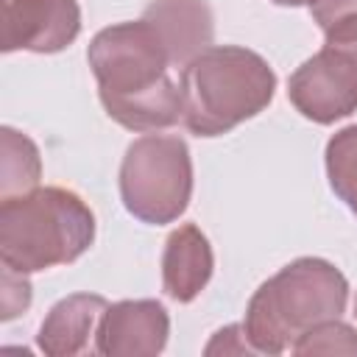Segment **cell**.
Wrapping results in <instances>:
<instances>
[{"mask_svg": "<svg viewBox=\"0 0 357 357\" xmlns=\"http://www.w3.org/2000/svg\"><path fill=\"white\" fill-rule=\"evenodd\" d=\"M0 142H3L0 201L36 190L39 176H42V159H39L36 142L28 134H22V131H17L11 126H3Z\"/></svg>", "mask_w": 357, "mask_h": 357, "instance_id": "cell-12", "label": "cell"}, {"mask_svg": "<svg viewBox=\"0 0 357 357\" xmlns=\"http://www.w3.org/2000/svg\"><path fill=\"white\" fill-rule=\"evenodd\" d=\"M167 335L170 318L156 298H126L106 304L95 329V351L106 357H151L165 349Z\"/></svg>", "mask_w": 357, "mask_h": 357, "instance_id": "cell-7", "label": "cell"}, {"mask_svg": "<svg viewBox=\"0 0 357 357\" xmlns=\"http://www.w3.org/2000/svg\"><path fill=\"white\" fill-rule=\"evenodd\" d=\"M220 351L223 354H248V351H254V346L245 337L243 324H231V326L215 332V337L206 346V354H220Z\"/></svg>", "mask_w": 357, "mask_h": 357, "instance_id": "cell-16", "label": "cell"}, {"mask_svg": "<svg viewBox=\"0 0 357 357\" xmlns=\"http://www.w3.org/2000/svg\"><path fill=\"white\" fill-rule=\"evenodd\" d=\"M346 301V276L321 257H301L257 287L243 329L257 354H282L312 326L340 318Z\"/></svg>", "mask_w": 357, "mask_h": 357, "instance_id": "cell-2", "label": "cell"}, {"mask_svg": "<svg viewBox=\"0 0 357 357\" xmlns=\"http://www.w3.org/2000/svg\"><path fill=\"white\" fill-rule=\"evenodd\" d=\"M296 354H357V329L340 318L324 321L293 343Z\"/></svg>", "mask_w": 357, "mask_h": 357, "instance_id": "cell-14", "label": "cell"}, {"mask_svg": "<svg viewBox=\"0 0 357 357\" xmlns=\"http://www.w3.org/2000/svg\"><path fill=\"white\" fill-rule=\"evenodd\" d=\"M95 240V215L64 187H36L0 201V259L17 273L75 262Z\"/></svg>", "mask_w": 357, "mask_h": 357, "instance_id": "cell-4", "label": "cell"}, {"mask_svg": "<svg viewBox=\"0 0 357 357\" xmlns=\"http://www.w3.org/2000/svg\"><path fill=\"white\" fill-rule=\"evenodd\" d=\"M178 84L181 123L195 137H220L273 100L276 73L248 47L212 45L181 67Z\"/></svg>", "mask_w": 357, "mask_h": 357, "instance_id": "cell-3", "label": "cell"}, {"mask_svg": "<svg viewBox=\"0 0 357 357\" xmlns=\"http://www.w3.org/2000/svg\"><path fill=\"white\" fill-rule=\"evenodd\" d=\"M212 268V245L195 223H184L167 234L162 251V284L173 301H192L209 284Z\"/></svg>", "mask_w": 357, "mask_h": 357, "instance_id": "cell-10", "label": "cell"}, {"mask_svg": "<svg viewBox=\"0 0 357 357\" xmlns=\"http://www.w3.org/2000/svg\"><path fill=\"white\" fill-rule=\"evenodd\" d=\"M354 312H357V298H354Z\"/></svg>", "mask_w": 357, "mask_h": 357, "instance_id": "cell-20", "label": "cell"}, {"mask_svg": "<svg viewBox=\"0 0 357 357\" xmlns=\"http://www.w3.org/2000/svg\"><path fill=\"white\" fill-rule=\"evenodd\" d=\"M3 321H11L14 315L25 312L31 304V284L25 273H17L3 265Z\"/></svg>", "mask_w": 357, "mask_h": 357, "instance_id": "cell-15", "label": "cell"}, {"mask_svg": "<svg viewBox=\"0 0 357 357\" xmlns=\"http://www.w3.org/2000/svg\"><path fill=\"white\" fill-rule=\"evenodd\" d=\"M142 20L159 33L173 67H184L212 47L215 17L206 0H151Z\"/></svg>", "mask_w": 357, "mask_h": 357, "instance_id": "cell-9", "label": "cell"}, {"mask_svg": "<svg viewBox=\"0 0 357 357\" xmlns=\"http://www.w3.org/2000/svg\"><path fill=\"white\" fill-rule=\"evenodd\" d=\"M192 195V159L181 137L145 134L126 148L120 198L128 215L162 226L184 215Z\"/></svg>", "mask_w": 357, "mask_h": 357, "instance_id": "cell-5", "label": "cell"}, {"mask_svg": "<svg viewBox=\"0 0 357 357\" xmlns=\"http://www.w3.org/2000/svg\"><path fill=\"white\" fill-rule=\"evenodd\" d=\"M324 162L332 192L357 215V126H346L329 137Z\"/></svg>", "mask_w": 357, "mask_h": 357, "instance_id": "cell-13", "label": "cell"}, {"mask_svg": "<svg viewBox=\"0 0 357 357\" xmlns=\"http://www.w3.org/2000/svg\"><path fill=\"white\" fill-rule=\"evenodd\" d=\"M287 98L307 120L329 126L357 112V59L326 45L310 56L287 81Z\"/></svg>", "mask_w": 357, "mask_h": 357, "instance_id": "cell-6", "label": "cell"}, {"mask_svg": "<svg viewBox=\"0 0 357 357\" xmlns=\"http://www.w3.org/2000/svg\"><path fill=\"white\" fill-rule=\"evenodd\" d=\"M81 33L78 0H8L3 50L59 53Z\"/></svg>", "mask_w": 357, "mask_h": 357, "instance_id": "cell-8", "label": "cell"}, {"mask_svg": "<svg viewBox=\"0 0 357 357\" xmlns=\"http://www.w3.org/2000/svg\"><path fill=\"white\" fill-rule=\"evenodd\" d=\"M310 14L321 25V31H326L335 22L357 14V0H310Z\"/></svg>", "mask_w": 357, "mask_h": 357, "instance_id": "cell-17", "label": "cell"}, {"mask_svg": "<svg viewBox=\"0 0 357 357\" xmlns=\"http://www.w3.org/2000/svg\"><path fill=\"white\" fill-rule=\"evenodd\" d=\"M271 3H276V6H290V8H296V6H310V0H271Z\"/></svg>", "mask_w": 357, "mask_h": 357, "instance_id": "cell-19", "label": "cell"}, {"mask_svg": "<svg viewBox=\"0 0 357 357\" xmlns=\"http://www.w3.org/2000/svg\"><path fill=\"white\" fill-rule=\"evenodd\" d=\"M106 114L128 131H162L181 120V84L170 78V56L151 22H117L86 47Z\"/></svg>", "mask_w": 357, "mask_h": 357, "instance_id": "cell-1", "label": "cell"}, {"mask_svg": "<svg viewBox=\"0 0 357 357\" xmlns=\"http://www.w3.org/2000/svg\"><path fill=\"white\" fill-rule=\"evenodd\" d=\"M324 42L326 45H335V47H343L346 53H351L357 59V14L335 22L332 28L324 31Z\"/></svg>", "mask_w": 357, "mask_h": 357, "instance_id": "cell-18", "label": "cell"}, {"mask_svg": "<svg viewBox=\"0 0 357 357\" xmlns=\"http://www.w3.org/2000/svg\"><path fill=\"white\" fill-rule=\"evenodd\" d=\"M103 310L106 298L98 293H73L56 301L39 326L36 346L50 357L81 354L89 343V335L98 329Z\"/></svg>", "mask_w": 357, "mask_h": 357, "instance_id": "cell-11", "label": "cell"}]
</instances>
